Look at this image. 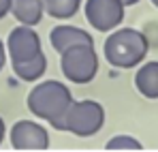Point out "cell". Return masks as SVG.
I'll list each match as a JSON object with an SVG mask.
<instances>
[{"mask_svg": "<svg viewBox=\"0 0 158 152\" xmlns=\"http://www.w3.org/2000/svg\"><path fill=\"white\" fill-rule=\"evenodd\" d=\"M11 146L15 150H45L49 148V133L32 120H19L11 128Z\"/></svg>", "mask_w": 158, "mask_h": 152, "instance_id": "52a82bcc", "label": "cell"}, {"mask_svg": "<svg viewBox=\"0 0 158 152\" xmlns=\"http://www.w3.org/2000/svg\"><path fill=\"white\" fill-rule=\"evenodd\" d=\"M75 101L71 90L62 84V81H43V84H36L30 94H28V109L41 118V120H47L53 128L58 131H66L64 127V114L66 109L71 107V103Z\"/></svg>", "mask_w": 158, "mask_h": 152, "instance_id": "6da1fadb", "label": "cell"}, {"mask_svg": "<svg viewBox=\"0 0 158 152\" xmlns=\"http://www.w3.org/2000/svg\"><path fill=\"white\" fill-rule=\"evenodd\" d=\"M2 139H4V120L0 118V144H2Z\"/></svg>", "mask_w": 158, "mask_h": 152, "instance_id": "2e32d148", "label": "cell"}, {"mask_svg": "<svg viewBox=\"0 0 158 152\" xmlns=\"http://www.w3.org/2000/svg\"><path fill=\"white\" fill-rule=\"evenodd\" d=\"M85 20L96 30L107 32L124 20V2L122 0H88L85 2Z\"/></svg>", "mask_w": 158, "mask_h": 152, "instance_id": "5b68a950", "label": "cell"}, {"mask_svg": "<svg viewBox=\"0 0 158 152\" xmlns=\"http://www.w3.org/2000/svg\"><path fill=\"white\" fill-rule=\"evenodd\" d=\"M122 2H124V7H131V4H137L139 0H122Z\"/></svg>", "mask_w": 158, "mask_h": 152, "instance_id": "e0dca14e", "label": "cell"}, {"mask_svg": "<svg viewBox=\"0 0 158 152\" xmlns=\"http://www.w3.org/2000/svg\"><path fill=\"white\" fill-rule=\"evenodd\" d=\"M6 50L11 56V64H22L43 54L41 39L32 30V26H17L6 39Z\"/></svg>", "mask_w": 158, "mask_h": 152, "instance_id": "8992f818", "label": "cell"}, {"mask_svg": "<svg viewBox=\"0 0 158 152\" xmlns=\"http://www.w3.org/2000/svg\"><path fill=\"white\" fill-rule=\"evenodd\" d=\"M81 7V0H43V9L56 20L73 17Z\"/></svg>", "mask_w": 158, "mask_h": 152, "instance_id": "7c38bea8", "label": "cell"}, {"mask_svg": "<svg viewBox=\"0 0 158 152\" xmlns=\"http://www.w3.org/2000/svg\"><path fill=\"white\" fill-rule=\"evenodd\" d=\"M6 13H11V0H0V20Z\"/></svg>", "mask_w": 158, "mask_h": 152, "instance_id": "5bb4252c", "label": "cell"}, {"mask_svg": "<svg viewBox=\"0 0 158 152\" xmlns=\"http://www.w3.org/2000/svg\"><path fill=\"white\" fill-rule=\"evenodd\" d=\"M135 86L145 99H158V62H148L143 64L137 75H135Z\"/></svg>", "mask_w": 158, "mask_h": 152, "instance_id": "30bf717a", "label": "cell"}, {"mask_svg": "<svg viewBox=\"0 0 158 152\" xmlns=\"http://www.w3.org/2000/svg\"><path fill=\"white\" fill-rule=\"evenodd\" d=\"M152 4H154V7H158V0H152Z\"/></svg>", "mask_w": 158, "mask_h": 152, "instance_id": "ac0fdd59", "label": "cell"}, {"mask_svg": "<svg viewBox=\"0 0 158 152\" xmlns=\"http://www.w3.org/2000/svg\"><path fill=\"white\" fill-rule=\"evenodd\" d=\"M141 148H143V144L131 135H118V137L109 139V144H107V150H141Z\"/></svg>", "mask_w": 158, "mask_h": 152, "instance_id": "4fadbf2b", "label": "cell"}, {"mask_svg": "<svg viewBox=\"0 0 158 152\" xmlns=\"http://www.w3.org/2000/svg\"><path fill=\"white\" fill-rule=\"evenodd\" d=\"M60 67L66 79L73 84H88L98 71V56L94 45H73L60 54Z\"/></svg>", "mask_w": 158, "mask_h": 152, "instance_id": "277c9868", "label": "cell"}, {"mask_svg": "<svg viewBox=\"0 0 158 152\" xmlns=\"http://www.w3.org/2000/svg\"><path fill=\"white\" fill-rule=\"evenodd\" d=\"M43 11V0H11V13L22 26H36Z\"/></svg>", "mask_w": 158, "mask_h": 152, "instance_id": "9c48e42d", "label": "cell"}, {"mask_svg": "<svg viewBox=\"0 0 158 152\" xmlns=\"http://www.w3.org/2000/svg\"><path fill=\"white\" fill-rule=\"evenodd\" d=\"M105 124V109L96 101H73L64 114V127L77 137L96 135Z\"/></svg>", "mask_w": 158, "mask_h": 152, "instance_id": "3957f363", "label": "cell"}, {"mask_svg": "<svg viewBox=\"0 0 158 152\" xmlns=\"http://www.w3.org/2000/svg\"><path fill=\"white\" fill-rule=\"evenodd\" d=\"M4 64H6V50H4V45H2V41H0V71H2Z\"/></svg>", "mask_w": 158, "mask_h": 152, "instance_id": "9a60e30c", "label": "cell"}, {"mask_svg": "<svg viewBox=\"0 0 158 152\" xmlns=\"http://www.w3.org/2000/svg\"><path fill=\"white\" fill-rule=\"evenodd\" d=\"M45 69H47L45 54H41V56H36V58H32L28 62H22V64H13V73L19 79H24V81H36L45 73Z\"/></svg>", "mask_w": 158, "mask_h": 152, "instance_id": "8fae6325", "label": "cell"}, {"mask_svg": "<svg viewBox=\"0 0 158 152\" xmlns=\"http://www.w3.org/2000/svg\"><path fill=\"white\" fill-rule=\"evenodd\" d=\"M150 50V43L143 32L135 28H120L115 30L103 45L105 60L118 69H132L137 67Z\"/></svg>", "mask_w": 158, "mask_h": 152, "instance_id": "7a4b0ae2", "label": "cell"}, {"mask_svg": "<svg viewBox=\"0 0 158 152\" xmlns=\"http://www.w3.org/2000/svg\"><path fill=\"white\" fill-rule=\"evenodd\" d=\"M49 41L58 54H62L73 45H94V39L77 26H56L49 34Z\"/></svg>", "mask_w": 158, "mask_h": 152, "instance_id": "ba28073f", "label": "cell"}]
</instances>
